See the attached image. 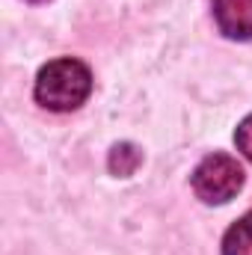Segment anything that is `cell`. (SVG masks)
I'll use <instances>...</instances> for the list:
<instances>
[{
  "label": "cell",
  "instance_id": "cell-1",
  "mask_svg": "<svg viewBox=\"0 0 252 255\" xmlns=\"http://www.w3.org/2000/svg\"><path fill=\"white\" fill-rule=\"evenodd\" d=\"M92 92V71L89 65L74 60V57H60L39 68L33 95L36 101L51 110V113H71L77 110Z\"/></svg>",
  "mask_w": 252,
  "mask_h": 255
},
{
  "label": "cell",
  "instance_id": "cell-2",
  "mask_svg": "<svg viewBox=\"0 0 252 255\" xmlns=\"http://www.w3.org/2000/svg\"><path fill=\"white\" fill-rule=\"evenodd\" d=\"M190 184L205 205H226L244 187V166L232 154L214 151L205 160H199V166L190 175Z\"/></svg>",
  "mask_w": 252,
  "mask_h": 255
},
{
  "label": "cell",
  "instance_id": "cell-6",
  "mask_svg": "<svg viewBox=\"0 0 252 255\" xmlns=\"http://www.w3.org/2000/svg\"><path fill=\"white\" fill-rule=\"evenodd\" d=\"M235 145H238V151L252 163V113L238 125V130H235Z\"/></svg>",
  "mask_w": 252,
  "mask_h": 255
},
{
  "label": "cell",
  "instance_id": "cell-4",
  "mask_svg": "<svg viewBox=\"0 0 252 255\" xmlns=\"http://www.w3.org/2000/svg\"><path fill=\"white\" fill-rule=\"evenodd\" d=\"M223 255H252V211L232 223L223 235Z\"/></svg>",
  "mask_w": 252,
  "mask_h": 255
},
{
  "label": "cell",
  "instance_id": "cell-5",
  "mask_svg": "<svg viewBox=\"0 0 252 255\" xmlns=\"http://www.w3.org/2000/svg\"><path fill=\"white\" fill-rule=\"evenodd\" d=\"M136 163H139V151L130 142H122L110 151V172H116V175H130L136 169Z\"/></svg>",
  "mask_w": 252,
  "mask_h": 255
},
{
  "label": "cell",
  "instance_id": "cell-3",
  "mask_svg": "<svg viewBox=\"0 0 252 255\" xmlns=\"http://www.w3.org/2000/svg\"><path fill=\"white\" fill-rule=\"evenodd\" d=\"M214 21L229 39H252V0H214Z\"/></svg>",
  "mask_w": 252,
  "mask_h": 255
},
{
  "label": "cell",
  "instance_id": "cell-7",
  "mask_svg": "<svg viewBox=\"0 0 252 255\" xmlns=\"http://www.w3.org/2000/svg\"><path fill=\"white\" fill-rule=\"evenodd\" d=\"M27 3H48V0H27Z\"/></svg>",
  "mask_w": 252,
  "mask_h": 255
}]
</instances>
